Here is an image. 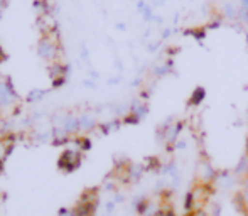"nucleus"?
Masks as SVG:
<instances>
[{
    "label": "nucleus",
    "mask_w": 248,
    "mask_h": 216,
    "mask_svg": "<svg viewBox=\"0 0 248 216\" xmlns=\"http://www.w3.org/2000/svg\"><path fill=\"white\" fill-rule=\"evenodd\" d=\"M213 196V184H196L193 189H189L184 198V210L187 213L196 210H204L209 204Z\"/></svg>",
    "instance_id": "f257e3e1"
},
{
    "label": "nucleus",
    "mask_w": 248,
    "mask_h": 216,
    "mask_svg": "<svg viewBox=\"0 0 248 216\" xmlns=\"http://www.w3.org/2000/svg\"><path fill=\"white\" fill-rule=\"evenodd\" d=\"M216 176H218V172H216L215 167L208 161H201L198 164V169H196L198 184H213L216 181Z\"/></svg>",
    "instance_id": "f03ea898"
},
{
    "label": "nucleus",
    "mask_w": 248,
    "mask_h": 216,
    "mask_svg": "<svg viewBox=\"0 0 248 216\" xmlns=\"http://www.w3.org/2000/svg\"><path fill=\"white\" fill-rule=\"evenodd\" d=\"M14 100H16V93L12 90V83L10 81L0 83V107L10 105Z\"/></svg>",
    "instance_id": "7ed1b4c3"
},
{
    "label": "nucleus",
    "mask_w": 248,
    "mask_h": 216,
    "mask_svg": "<svg viewBox=\"0 0 248 216\" xmlns=\"http://www.w3.org/2000/svg\"><path fill=\"white\" fill-rule=\"evenodd\" d=\"M59 164H61V166H64L66 169H69V170L76 169V167L79 166V154H78V152H75V151H66L64 154H62Z\"/></svg>",
    "instance_id": "20e7f679"
},
{
    "label": "nucleus",
    "mask_w": 248,
    "mask_h": 216,
    "mask_svg": "<svg viewBox=\"0 0 248 216\" xmlns=\"http://www.w3.org/2000/svg\"><path fill=\"white\" fill-rule=\"evenodd\" d=\"M39 54L43 56L44 59H52L56 56V46L51 39H43L39 43V47H37Z\"/></svg>",
    "instance_id": "39448f33"
},
{
    "label": "nucleus",
    "mask_w": 248,
    "mask_h": 216,
    "mask_svg": "<svg viewBox=\"0 0 248 216\" xmlns=\"http://www.w3.org/2000/svg\"><path fill=\"white\" fill-rule=\"evenodd\" d=\"M248 174V154L243 155L242 159H240V162L236 164V167H235V176L236 177H245Z\"/></svg>",
    "instance_id": "423d86ee"
},
{
    "label": "nucleus",
    "mask_w": 248,
    "mask_h": 216,
    "mask_svg": "<svg viewBox=\"0 0 248 216\" xmlns=\"http://www.w3.org/2000/svg\"><path fill=\"white\" fill-rule=\"evenodd\" d=\"M204 96H206V90L202 88V86H198L196 90L193 92V95H191V98H189V105H199V103L204 100Z\"/></svg>",
    "instance_id": "0eeeda50"
},
{
    "label": "nucleus",
    "mask_w": 248,
    "mask_h": 216,
    "mask_svg": "<svg viewBox=\"0 0 248 216\" xmlns=\"http://www.w3.org/2000/svg\"><path fill=\"white\" fill-rule=\"evenodd\" d=\"M79 128V118H73V117H68L64 120V125H62V130L66 134H71V132H76Z\"/></svg>",
    "instance_id": "6e6552de"
},
{
    "label": "nucleus",
    "mask_w": 248,
    "mask_h": 216,
    "mask_svg": "<svg viewBox=\"0 0 248 216\" xmlns=\"http://www.w3.org/2000/svg\"><path fill=\"white\" fill-rule=\"evenodd\" d=\"M95 127V120H93L90 115H83L81 118H79V128H83V130H90V128Z\"/></svg>",
    "instance_id": "1a4fd4ad"
},
{
    "label": "nucleus",
    "mask_w": 248,
    "mask_h": 216,
    "mask_svg": "<svg viewBox=\"0 0 248 216\" xmlns=\"http://www.w3.org/2000/svg\"><path fill=\"white\" fill-rule=\"evenodd\" d=\"M49 75L52 79H58V76L59 78H64V68L59 64H54L52 68H49Z\"/></svg>",
    "instance_id": "9d476101"
},
{
    "label": "nucleus",
    "mask_w": 248,
    "mask_h": 216,
    "mask_svg": "<svg viewBox=\"0 0 248 216\" xmlns=\"http://www.w3.org/2000/svg\"><path fill=\"white\" fill-rule=\"evenodd\" d=\"M204 210L208 211L209 216H219V215H221V206H219V204H216V203H209Z\"/></svg>",
    "instance_id": "9b49d317"
},
{
    "label": "nucleus",
    "mask_w": 248,
    "mask_h": 216,
    "mask_svg": "<svg viewBox=\"0 0 248 216\" xmlns=\"http://www.w3.org/2000/svg\"><path fill=\"white\" fill-rule=\"evenodd\" d=\"M186 34L187 36H194L198 41H202L204 39V36H206V29H201V31H186Z\"/></svg>",
    "instance_id": "f8f14e48"
},
{
    "label": "nucleus",
    "mask_w": 248,
    "mask_h": 216,
    "mask_svg": "<svg viewBox=\"0 0 248 216\" xmlns=\"http://www.w3.org/2000/svg\"><path fill=\"white\" fill-rule=\"evenodd\" d=\"M155 216H176V213H174L169 206H160L159 213H157Z\"/></svg>",
    "instance_id": "ddd939ff"
},
{
    "label": "nucleus",
    "mask_w": 248,
    "mask_h": 216,
    "mask_svg": "<svg viewBox=\"0 0 248 216\" xmlns=\"http://www.w3.org/2000/svg\"><path fill=\"white\" fill-rule=\"evenodd\" d=\"M225 12H226V15H228V17H230V19H235V17H236V15H238V12H236V10H235V9H233V7H232V5H230V3H228V5H226V7H225Z\"/></svg>",
    "instance_id": "4468645a"
},
{
    "label": "nucleus",
    "mask_w": 248,
    "mask_h": 216,
    "mask_svg": "<svg viewBox=\"0 0 248 216\" xmlns=\"http://www.w3.org/2000/svg\"><path fill=\"white\" fill-rule=\"evenodd\" d=\"M186 216H209L208 211L206 210H196V211H191V213H187Z\"/></svg>",
    "instance_id": "2eb2a0df"
},
{
    "label": "nucleus",
    "mask_w": 248,
    "mask_h": 216,
    "mask_svg": "<svg viewBox=\"0 0 248 216\" xmlns=\"http://www.w3.org/2000/svg\"><path fill=\"white\" fill-rule=\"evenodd\" d=\"M242 196H243V201H245V206H247V210H248V186L243 187Z\"/></svg>",
    "instance_id": "dca6fc26"
},
{
    "label": "nucleus",
    "mask_w": 248,
    "mask_h": 216,
    "mask_svg": "<svg viewBox=\"0 0 248 216\" xmlns=\"http://www.w3.org/2000/svg\"><path fill=\"white\" fill-rule=\"evenodd\" d=\"M113 210H115V203H113V201H111V203H108V204H107V213L110 215Z\"/></svg>",
    "instance_id": "f3484780"
},
{
    "label": "nucleus",
    "mask_w": 248,
    "mask_h": 216,
    "mask_svg": "<svg viewBox=\"0 0 248 216\" xmlns=\"http://www.w3.org/2000/svg\"><path fill=\"white\" fill-rule=\"evenodd\" d=\"M176 147H177V149H184V147H186V142H177Z\"/></svg>",
    "instance_id": "a211bd4d"
},
{
    "label": "nucleus",
    "mask_w": 248,
    "mask_h": 216,
    "mask_svg": "<svg viewBox=\"0 0 248 216\" xmlns=\"http://www.w3.org/2000/svg\"><path fill=\"white\" fill-rule=\"evenodd\" d=\"M243 3V9H248V0H240Z\"/></svg>",
    "instance_id": "6ab92c4d"
},
{
    "label": "nucleus",
    "mask_w": 248,
    "mask_h": 216,
    "mask_svg": "<svg viewBox=\"0 0 248 216\" xmlns=\"http://www.w3.org/2000/svg\"><path fill=\"white\" fill-rule=\"evenodd\" d=\"M243 186H248V174L245 177H243Z\"/></svg>",
    "instance_id": "aec40b11"
},
{
    "label": "nucleus",
    "mask_w": 248,
    "mask_h": 216,
    "mask_svg": "<svg viewBox=\"0 0 248 216\" xmlns=\"http://www.w3.org/2000/svg\"><path fill=\"white\" fill-rule=\"evenodd\" d=\"M3 59H5V54H3V53H2V49H0V62H2Z\"/></svg>",
    "instance_id": "412c9836"
},
{
    "label": "nucleus",
    "mask_w": 248,
    "mask_h": 216,
    "mask_svg": "<svg viewBox=\"0 0 248 216\" xmlns=\"http://www.w3.org/2000/svg\"><path fill=\"white\" fill-rule=\"evenodd\" d=\"M2 130H3V123H2V120H0V135H2Z\"/></svg>",
    "instance_id": "4be33fe9"
},
{
    "label": "nucleus",
    "mask_w": 248,
    "mask_h": 216,
    "mask_svg": "<svg viewBox=\"0 0 248 216\" xmlns=\"http://www.w3.org/2000/svg\"><path fill=\"white\" fill-rule=\"evenodd\" d=\"M247 154H248V140H247Z\"/></svg>",
    "instance_id": "5701e85b"
},
{
    "label": "nucleus",
    "mask_w": 248,
    "mask_h": 216,
    "mask_svg": "<svg viewBox=\"0 0 248 216\" xmlns=\"http://www.w3.org/2000/svg\"><path fill=\"white\" fill-rule=\"evenodd\" d=\"M247 41H248V36H247Z\"/></svg>",
    "instance_id": "b1692460"
}]
</instances>
